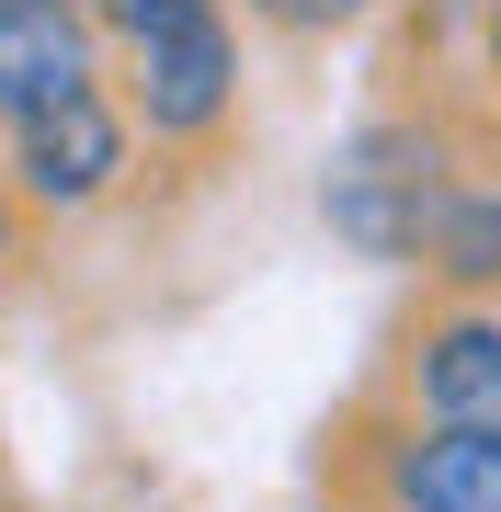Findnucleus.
<instances>
[{
    "mask_svg": "<svg viewBox=\"0 0 501 512\" xmlns=\"http://www.w3.org/2000/svg\"><path fill=\"white\" fill-rule=\"evenodd\" d=\"M331 228L353 239L365 262H422L433 251V217L456 205V171H445V137L433 126H365L331 171Z\"/></svg>",
    "mask_w": 501,
    "mask_h": 512,
    "instance_id": "nucleus-1",
    "label": "nucleus"
},
{
    "mask_svg": "<svg viewBox=\"0 0 501 512\" xmlns=\"http://www.w3.org/2000/svg\"><path fill=\"white\" fill-rule=\"evenodd\" d=\"M126 126L160 137V148H205L240 126V35H228V12H194L171 23V35L126 46Z\"/></svg>",
    "mask_w": 501,
    "mask_h": 512,
    "instance_id": "nucleus-2",
    "label": "nucleus"
},
{
    "mask_svg": "<svg viewBox=\"0 0 501 512\" xmlns=\"http://www.w3.org/2000/svg\"><path fill=\"white\" fill-rule=\"evenodd\" d=\"M126 160H137L126 103L80 92V103H57L46 126L12 137V194H23V217H80V205H103L114 183H126Z\"/></svg>",
    "mask_w": 501,
    "mask_h": 512,
    "instance_id": "nucleus-3",
    "label": "nucleus"
},
{
    "mask_svg": "<svg viewBox=\"0 0 501 512\" xmlns=\"http://www.w3.org/2000/svg\"><path fill=\"white\" fill-rule=\"evenodd\" d=\"M399 376L433 433H501V296H467V308L422 319Z\"/></svg>",
    "mask_w": 501,
    "mask_h": 512,
    "instance_id": "nucleus-4",
    "label": "nucleus"
},
{
    "mask_svg": "<svg viewBox=\"0 0 501 512\" xmlns=\"http://www.w3.org/2000/svg\"><path fill=\"white\" fill-rule=\"evenodd\" d=\"M80 92H103V35H92V12H80V0L0 23V137L46 126V114L80 103Z\"/></svg>",
    "mask_w": 501,
    "mask_h": 512,
    "instance_id": "nucleus-5",
    "label": "nucleus"
},
{
    "mask_svg": "<svg viewBox=\"0 0 501 512\" xmlns=\"http://www.w3.org/2000/svg\"><path fill=\"white\" fill-rule=\"evenodd\" d=\"M388 512H501V433L410 421L388 444Z\"/></svg>",
    "mask_w": 501,
    "mask_h": 512,
    "instance_id": "nucleus-6",
    "label": "nucleus"
},
{
    "mask_svg": "<svg viewBox=\"0 0 501 512\" xmlns=\"http://www.w3.org/2000/svg\"><path fill=\"white\" fill-rule=\"evenodd\" d=\"M433 274L445 285H501V183H456V205L433 217Z\"/></svg>",
    "mask_w": 501,
    "mask_h": 512,
    "instance_id": "nucleus-7",
    "label": "nucleus"
},
{
    "mask_svg": "<svg viewBox=\"0 0 501 512\" xmlns=\"http://www.w3.org/2000/svg\"><path fill=\"white\" fill-rule=\"evenodd\" d=\"M80 12H92V35H114V46H149L171 23H194V12H228V0H80Z\"/></svg>",
    "mask_w": 501,
    "mask_h": 512,
    "instance_id": "nucleus-8",
    "label": "nucleus"
},
{
    "mask_svg": "<svg viewBox=\"0 0 501 512\" xmlns=\"http://www.w3.org/2000/svg\"><path fill=\"white\" fill-rule=\"evenodd\" d=\"M262 23H274V35H342V23H365L376 0H251Z\"/></svg>",
    "mask_w": 501,
    "mask_h": 512,
    "instance_id": "nucleus-9",
    "label": "nucleus"
},
{
    "mask_svg": "<svg viewBox=\"0 0 501 512\" xmlns=\"http://www.w3.org/2000/svg\"><path fill=\"white\" fill-rule=\"evenodd\" d=\"M12 251H23V194H12V160H0V274H12Z\"/></svg>",
    "mask_w": 501,
    "mask_h": 512,
    "instance_id": "nucleus-10",
    "label": "nucleus"
},
{
    "mask_svg": "<svg viewBox=\"0 0 501 512\" xmlns=\"http://www.w3.org/2000/svg\"><path fill=\"white\" fill-rule=\"evenodd\" d=\"M23 12H57V0H0V23H23Z\"/></svg>",
    "mask_w": 501,
    "mask_h": 512,
    "instance_id": "nucleus-11",
    "label": "nucleus"
},
{
    "mask_svg": "<svg viewBox=\"0 0 501 512\" xmlns=\"http://www.w3.org/2000/svg\"><path fill=\"white\" fill-rule=\"evenodd\" d=\"M490 46H501V0H490Z\"/></svg>",
    "mask_w": 501,
    "mask_h": 512,
    "instance_id": "nucleus-12",
    "label": "nucleus"
}]
</instances>
